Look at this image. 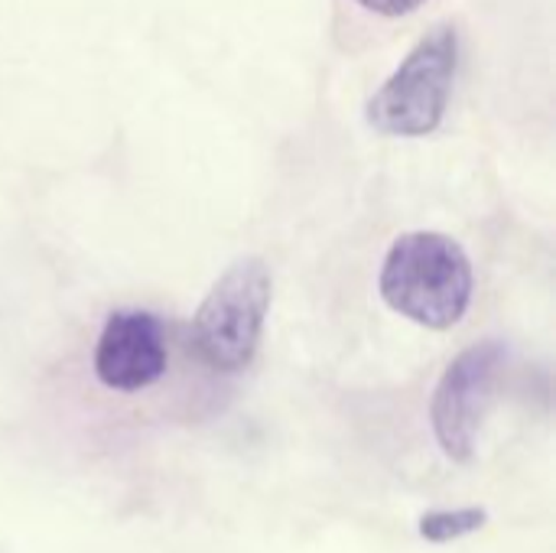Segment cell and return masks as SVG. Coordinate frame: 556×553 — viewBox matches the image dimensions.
<instances>
[{"label":"cell","instance_id":"1","mask_svg":"<svg viewBox=\"0 0 556 553\" xmlns=\"http://www.w3.org/2000/svg\"><path fill=\"white\" fill-rule=\"evenodd\" d=\"M384 303L427 329H453L472 303V264L443 231L401 235L381 267Z\"/></svg>","mask_w":556,"mask_h":553},{"label":"cell","instance_id":"2","mask_svg":"<svg viewBox=\"0 0 556 553\" xmlns=\"http://www.w3.org/2000/svg\"><path fill=\"white\" fill-rule=\"evenodd\" d=\"M274 297L270 267L261 257L235 261L199 303L192 342L215 372H241L254 362Z\"/></svg>","mask_w":556,"mask_h":553},{"label":"cell","instance_id":"3","mask_svg":"<svg viewBox=\"0 0 556 553\" xmlns=\"http://www.w3.org/2000/svg\"><path fill=\"white\" fill-rule=\"evenodd\" d=\"M459 62L453 26L430 29L368 101V124L388 137H427L440 127Z\"/></svg>","mask_w":556,"mask_h":553},{"label":"cell","instance_id":"4","mask_svg":"<svg viewBox=\"0 0 556 553\" xmlns=\"http://www.w3.org/2000/svg\"><path fill=\"white\" fill-rule=\"evenodd\" d=\"M505 365H508V349L495 339L459 352L446 365L433 391L430 420H433L437 443L450 460L469 463L476 456L479 430L495 401V388Z\"/></svg>","mask_w":556,"mask_h":553},{"label":"cell","instance_id":"5","mask_svg":"<svg viewBox=\"0 0 556 553\" xmlns=\"http://www.w3.org/2000/svg\"><path fill=\"white\" fill-rule=\"evenodd\" d=\"M169 349L156 313L114 310L94 345V375L111 391H143L166 375Z\"/></svg>","mask_w":556,"mask_h":553},{"label":"cell","instance_id":"6","mask_svg":"<svg viewBox=\"0 0 556 553\" xmlns=\"http://www.w3.org/2000/svg\"><path fill=\"white\" fill-rule=\"evenodd\" d=\"M489 525L485 508H456V512H430L420 518V538L430 544H450L466 535H476Z\"/></svg>","mask_w":556,"mask_h":553},{"label":"cell","instance_id":"7","mask_svg":"<svg viewBox=\"0 0 556 553\" xmlns=\"http://www.w3.org/2000/svg\"><path fill=\"white\" fill-rule=\"evenodd\" d=\"M358 3L371 13H381V16H404V13L417 10L424 0H358Z\"/></svg>","mask_w":556,"mask_h":553}]
</instances>
